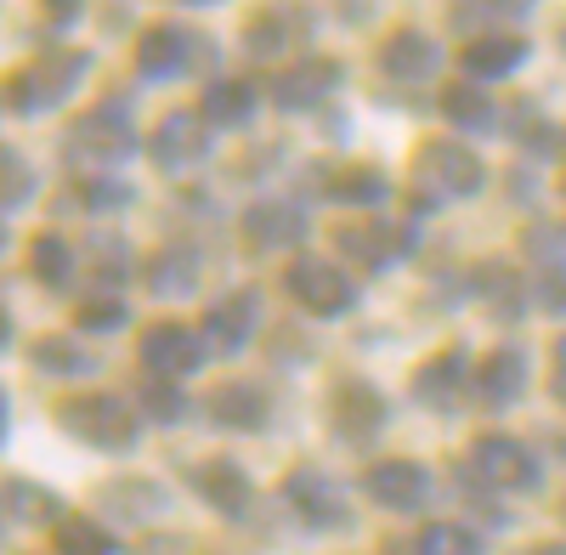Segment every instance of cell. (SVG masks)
<instances>
[{
	"label": "cell",
	"instance_id": "obj_1",
	"mask_svg": "<svg viewBox=\"0 0 566 555\" xmlns=\"http://www.w3.org/2000/svg\"><path fill=\"white\" fill-rule=\"evenodd\" d=\"M57 426H63V431H74L85 448H103V453H130V448H136V437H142L136 413H130L119 397H103V391L57 402Z\"/></svg>",
	"mask_w": 566,
	"mask_h": 555
},
{
	"label": "cell",
	"instance_id": "obj_2",
	"mask_svg": "<svg viewBox=\"0 0 566 555\" xmlns=\"http://www.w3.org/2000/svg\"><path fill=\"white\" fill-rule=\"evenodd\" d=\"M85 69H91V57H85V52H52V57H40V63L18 69V74H12V85H7L12 114L34 119V114H45V108L69 103V91L85 80Z\"/></svg>",
	"mask_w": 566,
	"mask_h": 555
},
{
	"label": "cell",
	"instance_id": "obj_3",
	"mask_svg": "<svg viewBox=\"0 0 566 555\" xmlns=\"http://www.w3.org/2000/svg\"><path fill=\"white\" fill-rule=\"evenodd\" d=\"M413 181H419V193H431V199H470L482 188V159L459 143H424Z\"/></svg>",
	"mask_w": 566,
	"mask_h": 555
},
{
	"label": "cell",
	"instance_id": "obj_4",
	"mask_svg": "<svg viewBox=\"0 0 566 555\" xmlns=\"http://www.w3.org/2000/svg\"><path fill=\"white\" fill-rule=\"evenodd\" d=\"M283 284H290V295H295L312 317H340V312H352V301H357L352 278H346L335 261H323V255H301V261H290Z\"/></svg>",
	"mask_w": 566,
	"mask_h": 555
},
{
	"label": "cell",
	"instance_id": "obj_5",
	"mask_svg": "<svg viewBox=\"0 0 566 555\" xmlns=\"http://www.w3.org/2000/svg\"><path fill=\"white\" fill-rule=\"evenodd\" d=\"M69 148H74L80 159L119 165V159H130V148H136V125H130V114H125L119 103H97L91 114H80V119H74Z\"/></svg>",
	"mask_w": 566,
	"mask_h": 555
},
{
	"label": "cell",
	"instance_id": "obj_6",
	"mask_svg": "<svg viewBox=\"0 0 566 555\" xmlns=\"http://www.w3.org/2000/svg\"><path fill=\"white\" fill-rule=\"evenodd\" d=\"M470 471H476V482L504 488V493L538 488V459L515 437H482V442H470Z\"/></svg>",
	"mask_w": 566,
	"mask_h": 555
},
{
	"label": "cell",
	"instance_id": "obj_7",
	"mask_svg": "<svg viewBox=\"0 0 566 555\" xmlns=\"http://www.w3.org/2000/svg\"><path fill=\"white\" fill-rule=\"evenodd\" d=\"M205 335H193L187 323H154L148 335H142V368H148L154 380H181L193 375L205 363Z\"/></svg>",
	"mask_w": 566,
	"mask_h": 555
},
{
	"label": "cell",
	"instance_id": "obj_8",
	"mask_svg": "<svg viewBox=\"0 0 566 555\" xmlns=\"http://www.w3.org/2000/svg\"><path fill=\"white\" fill-rule=\"evenodd\" d=\"M335 91H340V63H328V57H301V63H290V69L272 74L266 97H272L283 114H295V108L328 103Z\"/></svg>",
	"mask_w": 566,
	"mask_h": 555
},
{
	"label": "cell",
	"instance_id": "obj_9",
	"mask_svg": "<svg viewBox=\"0 0 566 555\" xmlns=\"http://www.w3.org/2000/svg\"><path fill=\"white\" fill-rule=\"evenodd\" d=\"M154 165L159 170H193L210 154V119L199 108H170L154 130Z\"/></svg>",
	"mask_w": 566,
	"mask_h": 555
},
{
	"label": "cell",
	"instance_id": "obj_10",
	"mask_svg": "<svg viewBox=\"0 0 566 555\" xmlns=\"http://www.w3.org/2000/svg\"><path fill=\"white\" fill-rule=\"evenodd\" d=\"M283 499L295 504V516H301L306 527H346V522H352L346 493L328 482L323 471H312V465H301V471L283 477Z\"/></svg>",
	"mask_w": 566,
	"mask_h": 555
},
{
	"label": "cell",
	"instance_id": "obj_11",
	"mask_svg": "<svg viewBox=\"0 0 566 555\" xmlns=\"http://www.w3.org/2000/svg\"><path fill=\"white\" fill-rule=\"evenodd\" d=\"M193 57H199V40L187 29H176V23H154L136 40V69L148 80H176V74L193 69Z\"/></svg>",
	"mask_w": 566,
	"mask_h": 555
},
{
	"label": "cell",
	"instance_id": "obj_12",
	"mask_svg": "<svg viewBox=\"0 0 566 555\" xmlns=\"http://www.w3.org/2000/svg\"><path fill=\"white\" fill-rule=\"evenodd\" d=\"M199 335L210 341V352L239 357V352L250 346V335H255V295H250V290H227V295L205 312V329H199Z\"/></svg>",
	"mask_w": 566,
	"mask_h": 555
},
{
	"label": "cell",
	"instance_id": "obj_13",
	"mask_svg": "<svg viewBox=\"0 0 566 555\" xmlns=\"http://www.w3.org/2000/svg\"><path fill=\"white\" fill-rule=\"evenodd\" d=\"M437 69H442V52H437V40L424 34V29H397V34L380 45V74H386V80L419 85V80H431Z\"/></svg>",
	"mask_w": 566,
	"mask_h": 555
},
{
	"label": "cell",
	"instance_id": "obj_14",
	"mask_svg": "<svg viewBox=\"0 0 566 555\" xmlns=\"http://www.w3.org/2000/svg\"><path fill=\"white\" fill-rule=\"evenodd\" d=\"M424 493H431V471L413 465V459H386V465L368 471V499L386 504V511H419Z\"/></svg>",
	"mask_w": 566,
	"mask_h": 555
},
{
	"label": "cell",
	"instance_id": "obj_15",
	"mask_svg": "<svg viewBox=\"0 0 566 555\" xmlns=\"http://www.w3.org/2000/svg\"><path fill=\"white\" fill-rule=\"evenodd\" d=\"M527 63V40H515V34H476L459 52V69L464 80H504Z\"/></svg>",
	"mask_w": 566,
	"mask_h": 555
},
{
	"label": "cell",
	"instance_id": "obj_16",
	"mask_svg": "<svg viewBox=\"0 0 566 555\" xmlns=\"http://www.w3.org/2000/svg\"><path fill=\"white\" fill-rule=\"evenodd\" d=\"M476 402H488V408H510L515 397L527 391V357L515 352V346H499L482 368H476Z\"/></svg>",
	"mask_w": 566,
	"mask_h": 555
},
{
	"label": "cell",
	"instance_id": "obj_17",
	"mask_svg": "<svg viewBox=\"0 0 566 555\" xmlns=\"http://www.w3.org/2000/svg\"><path fill=\"white\" fill-rule=\"evenodd\" d=\"M244 239L255 250H295L306 239V216L295 205H250L244 210Z\"/></svg>",
	"mask_w": 566,
	"mask_h": 555
},
{
	"label": "cell",
	"instance_id": "obj_18",
	"mask_svg": "<svg viewBox=\"0 0 566 555\" xmlns=\"http://www.w3.org/2000/svg\"><path fill=\"white\" fill-rule=\"evenodd\" d=\"M335 426L346 431V442H368L374 431L386 426V402L374 397V386H363V380H340V391H335Z\"/></svg>",
	"mask_w": 566,
	"mask_h": 555
},
{
	"label": "cell",
	"instance_id": "obj_19",
	"mask_svg": "<svg viewBox=\"0 0 566 555\" xmlns=\"http://www.w3.org/2000/svg\"><path fill=\"white\" fill-rule=\"evenodd\" d=\"M210 413H216L221 426H232V431H261V426H266V413H272V397H266V386L227 380V386H216Z\"/></svg>",
	"mask_w": 566,
	"mask_h": 555
},
{
	"label": "cell",
	"instance_id": "obj_20",
	"mask_svg": "<svg viewBox=\"0 0 566 555\" xmlns=\"http://www.w3.org/2000/svg\"><path fill=\"white\" fill-rule=\"evenodd\" d=\"M193 488H199L205 504H216V511H227V516H239L250 504V477L232 465V459H205V465L193 471Z\"/></svg>",
	"mask_w": 566,
	"mask_h": 555
},
{
	"label": "cell",
	"instance_id": "obj_21",
	"mask_svg": "<svg viewBox=\"0 0 566 555\" xmlns=\"http://www.w3.org/2000/svg\"><path fill=\"white\" fill-rule=\"evenodd\" d=\"M148 290L165 295V301H181L199 290V255L187 244H165L154 261H148Z\"/></svg>",
	"mask_w": 566,
	"mask_h": 555
},
{
	"label": "cell",
	"instance_id": "obj_22",
	"mask_svg": "<svg viewBox=\"0 0 566 555\" xmlns=\"http://www.w3.org/2000/svg\"><path fill=\"white\" fill-rule=\"evenodd\" d=\"M464 386H476V380H464V352H442L437 363H424L413 375L419 402H431V408H459Z\"/></svg>",
	"mask_w": 566,
	"mask_h": 555
},
{
	"label": "cell",
	"instance_id": "obj_23",
	"mask_svg": "<svg viewBox=\"0 0 566 555\" xmlns=\"http://www.w3.org/2000/svg\"><path fill=\"white\" fill-rule=\"evenodd\" d=\"M335 244L352 255V261H363L368 272H386L402 250H397V239L386 233V227L380 221H352V227H340V233H335Z\"/></svg>",
	"mask_w": 566,
	"mask_h": 555
},
{
	"label": "cell",
	"instance_id": "obj_24",
	"mask_svg": "<svg viewBox=\"0 0 566 555\" xmlns=\"http://www.w3.org/2000/svg\"><path fill=\"white\" fill-rule=\"evenodd\" d=\"M301 34H306V18H301V12L266 7V12H261V18L244 29V45H250L255 57H277L283 45H290V40H301Z\"/></svg>",
	"mask_w": 566,
	"mask_h": 555
},
{
	"label": "cell",
	"instance_id": "obj_25",
	"mask_svg": "<svg viewBox=\"0 0 566 555\" xmlns=\"http://www.w3.org/2000/svg\"><path fill=\"white\" fill-rule=\"evenodd\" d=\"M210 125H250L255 114V85L250 80H216L205 91V108H199Z\"/></svg>",
	"mask_w": 566,
	"mask_h": 555
},
{
	"label": "cell",
	"instance_id": "obj_26",
	"mask_svg": "<svg viewBox=\"0 0 566 555\" xmlns=\"http://www.w3.org/2000/svg\"><path fill=\"white\" fill-rule=\"evenodd\" d=\"M442 114L459 125V130H493V103L476 80H459L442 91Z\"/></svg>",
	"mask_w": 566,
	"mask_h": 555
},
{
	"label": "cell",
	"instance_id": "obj_27",
	"mask_svg": "<svg viewBox=\"0 0 566 555\" xmlns=\"http://www.w3.org/2000/svg\"><path fill=\"white\" fill-rule=\"evenodd\" d=\"M52 538H57V555H125L114 544V533H103L91 516H63L52 527Z\"/></svg>",
	"mask_w": 566,
	"mask_h": 555
},
{
	"label": "cell",
	"instance_id": "obj_28",
	"mask_svg": "<svg viewBox=\"0 0 566 555\" xmlns=\"http://www.w3.org/2000/svg\"><path fill=\"white\" fill-rule=\"evenodd\" d=\"M29 272L40 278L45 290H69V278H74V250L57 239V233H40L29 244Z\"/></svg>",
	"mask_w": 566,
	"mask_h": 555
},
{
	"label": "cell",
	"instance_id": "obj_29",
	"mask_svg": "<svg viewBox=\"0 0 566 555\" xmlns=\"http://www.w3.org/2000/svg\"><path fill=\"white\" fill-rule=\"evenodd\" d=\"M413 555H482V538L459 522H424V533L413 538Z\"/></svg>",
	"mask_w": 566,
	"mask_h": 555
},
{
	"label": "cell",
	"instance_id": "obj_30",
	"mask_svg": "<svg viewBox=\"0 0 566 555\" xmlns=\"http://www.w3.org/2000/svg\"><path fill=\"white\" fill-rule=\"evenodd\" d=\"M130 272V244L125 239H91V284H97V295L119 290Z\"/></svg>",
	"mask_w": 566,
	"mask_h": 555
},
{
	"label": "cell",
	"instance_id": "obj_31",
	"mask_svg": "<svg viewBox=\"0 0 566 555\" xmlns=\"http://www.w3.org/2000/svg\"><path fill=\"white\" fill-rule=\"evenodd\" d=\"M328 193H335V205H357V210H374L386 205V176L380 170H340L335 181H328Z\"/></svg>",
	"mask_w": 566,
	"mask_h": 555
},
{
	"label": "cell",
	"instance_id": "obj_32",
	"mask_svg": "<svg viewBox=\"0 0 566 555\" xmlns=\"http://www.w3.org/2000/svg\"><path fill=\"white\" fill-rule=\"evenodd\" d=\"M34 363H40V368H52V375H91V368H97V357L80 352V346L63 341V335L34 341Z\"/></svg>",
	"mask_w": 566,
	"mask_h": 555
},
{
	"label": "cell",
	"instance_id": "obj_33",
	"mask_svg": "<svg viewBox=\"0 0 566 555\" xmlns=\"http://www.w3.org/2000/svg\"><path fill=\"white\" fill-rule=\"evenodd\" d=\"M7 511H12L18 522H29V516H40V522H63V516H57V504L45 499L40 488H29L23 477H12V482H7Z\"/></svg>",
	"mask_w": 566,
	"mask_h": 555
},
{
	"label": "cell",
	"instance_id": "obj_34",
	"mask_svg": "<svg viewBox=\"0 0 566 555\" xmlns=\"http://www.w3.org/2000/svg\"><path fill=\"white\" fill-rule=\"evenodd\" d=\"M130 312H125V301H114V295H97V301H85L80 312H74V323L85 335H97V329H119Z\"/></svg>",
	"mask_w": 566,
	"mask_h": 555
},
{
	"label": "cell",
	"instance_id": "obj_35",
	"mask_svg": "<svg viewBox=\"0 0 566 555\" xmlns=\"http://www.w3.org/2000/svg\"><path fill=\"white\" fill-rule=\"evenodd\" d=\"M142 408H148L154 413V420H181V391L170 386V380H148V386H142Z\"/></svg>",
	"mask_w": 566,
	"mask_h": 555
},
{
	"label": "cell",
	"instance_id": "obj_36",
	"mask_svg": "<svg viewBox=\"0 0 566 555\" xmlns=\"http://www.w3.org/2000/svg\"><path fill=\"white\" fill-rule=\"evenodd\" d=\"M80 199H85V210H125L130 205V188L125 181H80Z\"/></svg>",
	"mask_w": 566,
	"mask_h": 555
},
{
	"label": "cell",
	"instance_id": "obj_37",
	"mask_svg": "<svg viewBox=\"0 0 566 555\" xmlns=\"http://www.w3.org/2000/svg\"><path fill=\"white\" fill-rule=\"evenodd\" d=\"M527 250L544 255L549 266H566V227H533V233H527Z\"/></svg>",
	"mask_w": 566,
	"mask_h": 555
},
{
	"label": "cell",
	"instance_id": "obj_38",
	"mask_svg": "<svg viewBox=\"0 0 566 555\" xmlns=\"http://www.w3.org/2000/svg\"><path fill=\"white\" fill-rule=\"evenodd\" d=\"M29 188H34V176H29V165L7 148V205H23L29 199Z\"/></svg>",
	"mask_w": 566,
	"mask_h": 555
},
{
	"label": "cell",
	"instance_id": "obj_39",
	"mask_svg": "<svg viewBox=\"0 0 566 555\" xmlns=\"http://www.w3.org/2000/svg\"><path fill=\"white\" fill-rule=\"evenodd\" d=\"M538 306H544V312H566V266H549V272H544Z\"/></svg>",
	"mask_w": 566,
	"mask_h": 555
},
{
	"label": "cell",
	"instance_id": "obj_40",
	"mask_svg": "<svg viewBox=\"0 0 566 555\" xmlns=\"http://www.w3.org/2000/svg\"><path fill=\"white\" fill-rule=\"evenodd\" d=\"M40 7H45V18H52L57 29H69L80 18V0H40Z\"/></svg>",
	"mask_w": 566,
	"mask_h": 555
},
{
	"label": "cell",
	"instance_id": "obj_41",
	"mask_svg": "<svg viewBox=\"0 0 566 555\" xmlns=\"http://www.w3.org/2000/svg\"><path fill=\"white\" fill-rule=\"evenodd\" d=\"M555 397L566 402V335L555 341Z\"/></svg>",
	"mask_w": 566,
	"mask_h": 555
},
{
	"label": "cell",
	"instance_id": "obj_42",
	"mask_svg": "<svg viewBox=\"0 0 566 555\" xmlns=\"http://www.w3.org/2000/svg\"><path fill=\"white\" fill-rule=\"evenodd\" d=\"M533 555H566V544H538Z\"/></svg>",
	"mask_w": 566,
	"mask_h": 555
},
{
	"label": "cell",
	"instance_id": "obj_43",
	"mask_svg": "<svg viewBox=\"0 0 566 555\" xmlns=\"http://www.w3.org/2000/svg\"><path fill=\"white\" fill-rule=\"evenodd\" d=\"M176 7H216V0H176Z\"/></svg>",
	"mask_w": 566,
	"mask_h": 555
}]
</instances>
